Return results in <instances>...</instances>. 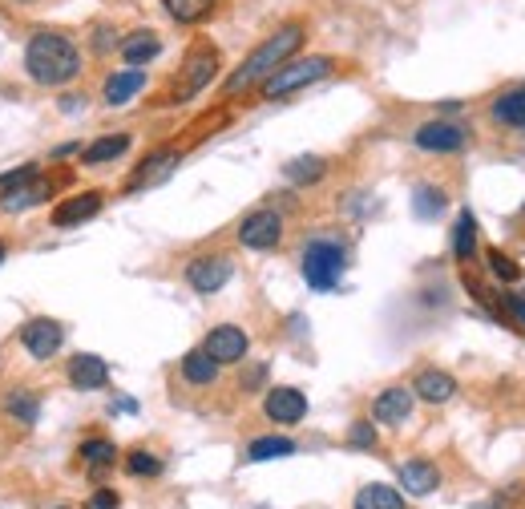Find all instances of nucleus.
Returning a JSON list of instances; mask_svg holds the SVG:
<instances>
[{"mask_svg": "<svg viewBox=\"0 0 525 509\" xmlns=\"http://www.w3.org/2000/svg\"><path fill=\"white\" fill-rule=\"evenodd\" d=\"M49 198V182H25V186H13V190H5V198H0V207L5 211H25V207H37V202H45Z\"/></svg>", "mask_w": 525, "mask_h": 509, "instance_id": "5701e85b", "label": "nucleus"}, {"mask_svg": "<svg viewBox=\"0 0 525 509\" xmlns=\"http://www.w3.org/2000/svg\"><path fill=\"white\" fill-rule=\"evenodd\" d=\"M93 509H118V493H114V489H101V493L93 497Z\"/></svg>", "mask_w": 525, "mask_h": 509, "instance_id": "c9c22d12", "label": "nucleus"}, {"mask_svg": "<svg viewBox=\"0 0 525 509\" xmlns=\"http://www.w3.org/2000/svg\"><path fill=\"white\" fill-rule=\"evenodd\" d=\"M126 150H130V134H110V138H97L93 146H85L81 162H85V166H101V162L122 158Z\"/></svg>", "mask_w": 525, "mask_h": 509, "instance_id": "aec40b11", "label": "nucleus"}, {"mask_svg": "<svg viewBox=\"0 0 525 509\" xmlns=\"http://www.w3.org/2000/svg\"><path fill=\"white\" fill-rule=\"evenodd\" d=\"M356 509H404V497L392 489V485H364L356 493Z\"/></svg>", "mask_w": 525, "mask_h": 509, "instance_id": "4be33fe9", "label": "nucleus"}, {"mask_svg": "<svg viewBox=\"0 0 525 509\" xmlns=\"http://www.w3.org/2000/svg\"><path fill=\"white\" fill-rule=\"evenodd\" d=\"M453 255H457L461 263H469V259L477 255V219H473L469 211H461V219H457V227H453Z\"/></svg>", "mask_w": 525, "mask_h": 509, "instance_id": "b1692460", "label": "nucleus"}, {"mask_svg": "<svg viewBox=\"0 0 525 509\" xmlns=\"http://www.w3.org/2000/svg\"><path fill=\"white\" fill-rule=\"evenodd\" d=\"M412 211H416V219H437V215L445 211V194H441L437 186H416Z\"/></svg>", "mask_w": 525, "mask_h": 509, "instance_id": "cd10ccee", "label": "nucleus"}, {"mask_svg": "<svg viewBox=\"0 0 525 509\" xmlns=\"http://www.w3.org/2000/svg\"><path fill=\"white\" fill-rule=\"evenodd\" d=\"M505 303H509V308H513V316L525 324V299L521 295H505Z\"/></svg>", "mask_w": 525, "mask_h": 509, "instance_id": "e433bc0d", "label": "nucleus"}, {"mask_svg": "<svg viewBox=\"0 0 525 509\" xmlns=\"http://www.w3.org/2000/svg\"><path fill=\"white\" fill-rule=\"evenodd\" d=\"M493 118L505 126H525V89H509L493 101Z\"/></svg>", "mask_w": 525, "mask_h": 509, "instance_id": "393cba45", "label": "nucleus"}, {"mask_svg": "<svg viewBox=\"0 0 525 509\" xmlns=\"http://www.w3.org/2000/svg\"><path fill=\"white\" fill-rule=\"evenodd\" d=\"M291 453H295V441H287V437H259V441H251L247 461H275V457H291Z\"/></svg>", "mask_w": 525, "mask_h": 509, "instance_id": "bb28decb", "label": "nucleus"}, {"mask_svg": "<svg viewBox=\"0 0 525 509\" xmlns=\"http://www.w3.org/2000/svg\"><path fill=\"white\" fill-rule=\"evenodd\" d=\"M142 89H146V73L142 69H122V73H114L110 81H105V101H110V106H126V101Z\"/></svg>", "mask_w": 525, "mask_h": 509, "instance_id": "a211bd4d", "label": "nucleus"}, {"mask_svg": "<svg viewBox=\"0 0 525 509\" xmlns=\"http://www.w3.org/2000/svg\"><path fill=\"white\" fill-rule=\"evenodd\" d=\"M247 348H251V340H247V332L243 328H235V324H223V328H215L206 336V356L215 360V364H239L243 356H247Z\"/></svg>", "mask_w": 525, "mask_h": 509, "instance_id": "6e6552de", "label": "nucleus"}, {"mask_svg": "<svg viewBox=\"0 0 525 509\" xmlns=\"http://www.w3.org/2000/svg\"><path fill=\"white\" fill-rule=\"evenodd\" d=\"M21 344L29 348V356L49 360V356L61 352V344H65V328H61L57 320H29V324L21 328Z\"/></svg>", "mask_w": 525, "mask_h": 509, "instance_id": "1a4fd4ad", "label": "nucleus"}, {"mask_svg": "<svg viewBox=\"0 0 525 509\" xmlns=\"http://www.w3.org/2000/svg\"><path fill=\"white\" fill-rule=\"evenodd\" d=\"M279 239H283V219L275 211H255L239 227V243L251 247V251H271Z\"/></svg>", "mask_w": 525, "mask_h": 509, "instance_id": "0eeeda50", "label": "nucleus"}, {"mask_svg": "<svg viewBox=\"0 0 525 509\" xmlns=\"http://www.w3.org/2000/svg\"><path fill=\"white\" fill-rule=\"evenodd\" d=\"M348 445H352V449H372V445H376V429H372L368 421H356L352 433H348Z\"/></svg>", "mask_w": 525, "mask_h": 509, "instance_id": "473e14b6", "label": "nucleus"}, {"mask_svg": "<svg viewBox=\"0 0 525 509\" xmlns=\"http://www.w3.org/2000/svg\"><path fill=\"white\" fill-rule=\"evenodd\" d=\"M33 178H37V166H21V170H13V174H5V178H0V190L25 186V182H33Z\"/></svg>", "mask_w": 525, "mask_h": 509, "instance_id": "f704fd0d", "label": "nucleus"}, {"mask_svg": "<svg viewBox=\"0 0 525 509\" xmlns=\"http://www.w3.org/2000/svg\"><path fill=\"white\" fill-rule=\"evenodd\" d=\"M215 73H219V53L215 49H194L182 65L178 85H174V101H186V97L202 93L210 81H215Z\"/></svg>", "mask_w": 525, "mask_h": 509, "instance_id": "39448f33", "label": "nucleus"}, {"mask_svg": "<svg viewBox=\"0 0 525 509\" xmlns=\"http://www.w3.org/2000/svg\"><path fill=\"white\" fill-rule=\"evenodd\" d=\"M332 69H336L332 57L287 61V65H279V69L263 81V97H267V101H279V97H287V93H295V89H307V85H315V81H324Z\"/></svg>", "mask_w": 525, "mask_h": 509, "instance_id": "7ed1b4c3", "label": "nucleus"}, {"mask_svg": "<svg viewBox=\"0 0 525 509\" xmlns=\"http://www.w3.org/2000/svg\"><path fill=\"white\" fill-rule=\"evenodd\" d=\"M5 255H9V247H5V243H0V263H5Z\"/></svg>", "mask_w": 525, "mask_h": 509, "instance_id": "4c0bfd02", "label": "nucleus"}, {"mask_svg": "<svg viewBox=\"0 0 525 509\" xmlns=\"http://www.w3.org/2000/svg\"><path fill=\"white\" fill-rule=\"evenodd\" d=\"M408 413H412V392L408 388H388L372 404V417L380 425H400V421H408Z\"/></svg>", "mask_w": 525, "mask_h": 509, "instance_id": "2eb2a0df", "label": "nucleus"}, {"mask_svg": "<svg viewBox=\"0 0 525 509\" xmlns=\"http://www.w3.org/2000/svg\"><path fill=\"white\" fill-rule=\"evenodd\" d=\"M162 53V41H158V33H150V29H142V33H130L126 41H122V57H126V65H146V61H154Z\"/></svg>", "mask_w": 525, "mask_h": 509, "instance_id": "6ab92c4d", "label": "nucleus"}, {"mask_svg": "<svg viewBox=\"0 0 525 509\" xmlns=\"http://www.w3.org/2000/svg\"><path fill=\"white\" fill-rule=\"evenodd\" d=\"M400 489H408L412 497H429L433 489H441V469L429 461H408L400 465Z\"/></svg>", "mask_w": 525, "mask_h": 509, "instance_id": "4468645a", "label": "nucleus"}, {"mask_svg": "<svg viewBox=\"0 0 525 509\" xmlns=\"http://www.w3.org/2000/svg\"><path fill=\"white\" fill-rule=\"evenodd\" d=\"M69 384L81 388V392L105 388V384H110V368H105L101 356H77V360L69 364Z\"/></svg>", "mask_w": 525, "mask_h": 509, "instance_id": "dca6fc26", "label": "nucleus"}, {"mask_svg": "<svg viewBox=\"0 0 525 509\" xmlns=\"http://www.w3.org/2000/svg\"><path fill=\"white\" fill-rule=\"evenodd\" d=\"M287 178L295 186H307V182H320L324 178V158H315V154H303L295 162H287Z\"/></svg>", "mask_w": 525, "mask_h": 509, "instance_id": "c85d7f7f", "label": "nucleus"}, {"mask_svg": "<svg viewBox=\"0 0 525 509\" xmlns=\"http://www.w3.org/2000/svg\"><path fill=\"white\" fill-rule=\"evenodd\" d=\"M182 376H186L190 384H215V376H219V364L210 360L206 352H190V356L182 360Z\"/></svg>", "mask_w": 525, "mask_h": 509, "instance_id": "a878e982", "label": "nucleus"}, {"mask_svg": "<svg viewBox=\"0 0 525 509\" xmlns=\"http://www.w3.org/2000/svg\"><path fill=\"white\" fill-rule=\"evenodd\" d=\"M420 400H429V404H445L453 392H457V380L449 372H437V368H425L416 376V388H412Z\"/></svg>", "mask_w": 525, "mask_h": 509, "instance_id": "f3484780", "label": "nucleus"}, {"mask_svg": "<svg viewBox=\"0 0 525 509\" xmlns=\"http://www.w3.org/2000/svg\"><path fill=\"white\" fill-rule=\"evenodd\" d=\"M25 69L37 85L57 89V85H69L81 73V53L61 33H33V41L25 49Z\"/></svg>", "mask_w": 525, "mask_h": 509, "instance_id": "f257e3e1", "label": "nucleus"}, {"mask_svg": "<svg viewBox=\"0 0 525 509\" xmlns=\"http://www.w3.org/2000/svg\"><path fill=\"white\" fill-rule=\"evenodd\" d=\"M114 457H118L114 441H85V445H81V461H85V465H93V469L114 465Z\"/></svg>", "mask_w": 525, "mask_h": 509, "instance_id": "7c9ffc66", "label": "nucleus"}, {"mask_svg": "<svg viewBox=\"0 0 525 509\" xmlns=\"http://www.w3.org/2000/svg\"><path fill=\"white\" fill-rule=\"evenodd\" d=\"M174 166H178V150H158V154H150V158L142 162V170L130 178L126 190H150V186L166 182V178L174 174Z\"/></svg>", "mask_w": 525, "mask_h": 509, "instance_id": "f8f14e48", "label": "nucleus"}, {"mask_svg": "<svg viewBox=\"0 0 525 509\" xmlns=\"http://www.w3.org/2000/svg\"><path fill=\"white\" fill-rule=\"evenodd\" d=\"M97 211H101V194H97V190H85V194H77V198H65L61 207L53 211V227H77V223L93 219Z\"/></svg>", "mask_w": 525, "mask_h": 509, "instance_id": "ddd939ff", "label": "nucleus"}, {"mask_svg": "<svg viewBox=\"0 0 525 509\" xmlns=\"http://www.w3.org/2000/svg\"><path fill=\"white\" fill-rule=\"evenodd\" d=\"M340 275H344V247L340 243H328V239L307 243V251H303V279H307V287L332 291L340 283Z\"/></svg>", "mask_w": 525, "mask_h": 509, "instance_id": "20e7f679", "label": "nucleus"}, {"mask_svg": "<svg viewBox=\"0 0 525 509\" xmlns=\"http://www.w3.org/2000/svg\"><path fill=\"white\" fill-rule=\"evenodd\" d=\"M263 409L275 425H295L307 417V396L299 388H271L267 400H263Z\"/></svg>", "mask_w": 525, "mask_h": 509, "instance_id": "9d476101", "label": "nucleus"}, {"mask_svg": "<svg viewBox=\"0 0 525 509\" xmlns=\"http://www.w3.org/2000/svg\"><path fill=\"white\" fill-rule=\"evenodd\" d=\"M416 146L420 150H433V154H453L465 146V130L453 122H425L416 130Z\"/></svg>", "mask_w": 525, "mask_h": 509, "instance_id": "9b49d317", "label": "nucleus"}, {"mask_svg": "<svg viewBox=\"0 0 525 509\" xmlns=\"http://www.w3.org/2000/svg\"><path fill=\"white\" fill-rule=\"evenodd\" d=\"M126 469H130L134 477H154V473H162V461H158L154 453H146V449H138V453H130V461H126Z\"/></svg>", "mask_w": 525, "mask_h": 509, "instance_id": "2f4dec72", "label": "nucleus"}, {"mask_svg": "<svg viewBox=\"0 0 525 509\" xmlns=\"http://www.w3.org/2000/svg\"><path fill=\"white\" fill-rule=\"evenodd\" d=\"M5 409H9V417H17L21 425H37V396H33V392H13V396L5 400Z\"/></svg>", "mask_w": 525, "mask_h": 509, "instance_id": "c756f323", "label": "nucleus"}, {"mask_svg": "<svg viewBox=\"0 0 525 509\" xmlns=\"http://www.w3.org/2000/svg\"><path fill=\"white\" fill-rule=\"evenodd\" d=\"M231 275H235V263H231L227 255H202V259H194V263L186 267L190 287L202 291V295H215L219 287H227Z\"/></svg>", "mask_w": 525, "mask_h": 509, "instance_id": "423d86ee", "label": "nucleus"}, {"mask_svg": "<svg viewBox=\"0 0 525 509\" xmlns=\"http://www.w3.org/2000/svg\"><path fill=\"white\" fill-rule=\"evenodd\" d=\"M299 45H303V29H299V25L279 29L275 37H267V41L227 77V93H243V89H251V85H263L279 65L291 61V53H295Z\"/></svg>", "mask_w": 525, "mask_h": 509, "instance_id": "f03ea898", "label": "nucleus"}, {"mask_svg": "<svg viewBox=\"0 0 525 509\" xmlns=\"http://www.w3.org/2000/svg\"><path fill=\"white\" fill-rule=\"evenodd\" d=\"M162 5L178 25H198V21H206L210 13H215L219 0H162Z\"/></svg>", "mask_w": 525, "mask_h": 509, "instance_id": "412c9836", "label": "nucleus"}, {"mask_svg": "<svg viewBox=\"0 0 525 509\" xmlns=\"http://www.w3.org/2000/svg\"><path fill=\"white\" fill-rule=\"evenodd\" d=\"M489 263H493V271H497L501 279H509V283H513V279H521V267H517L509 255H501V251H489Z\"/></svg>", "mask_w": 525, "mask_h": 509, "instance_id": "72a5a7b5", "label": "nucleus"}]
</instances>
